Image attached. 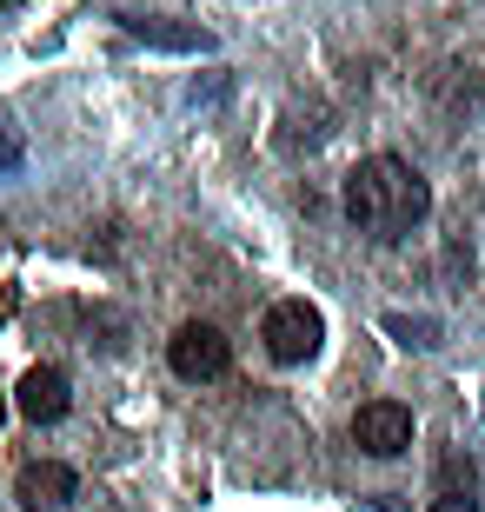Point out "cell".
<instances>
[{"label":"cell","instance_id":"6da1fadb","mask_svg":"<svg viewBox=\"0 0 485 512\" xmlns=\"http://www.w3.org/2000/svg\"><path fill=\"white\" fill-rule=\"evenodd\" d=\"M339 207H346V220H353L359 233H373V240H406L432 213V187L419 180V167L399 160V153H373V160H359V167L346 173Z\"/></svg>","mask_w":485,"mask_h":512},{"label":"cell","instance_id":"7a4b0ae2","mask_svg":"<svg viewBox=\"0 0 485 512\" xmlns=\"http://www.w3.org/2000/svg\"><path fill=\"white\" fill-rule=\"evenodd\" d=\"M260 340H266V353H273L280 366H299V360L319 353L326 320H319V306H306V300H273L266 320H260Z\"/></svg>","mask_w":485,"mask_h":512},{"label":"cell","instance_id":"3957f363","mask_svg":"<svg viewBox=\"0 0 485 512\" xmlns=\"http://www.w3.org/2000/svg\"><path fill=\"white\" fill-rule=\"evenodd\" d=\"M167 366L180 373V380H220L226 366H233V346H226V333L213 320H187L180 333L167 340Z\"/></svg>","mask_w":485,"mask_h":512},{"label":"cell","instance_id":"277c9868","mask_svg":"<svg viewBox=\"0 0 485 512\" xmlns=\"http://www.w3.org/2000/svg\"><path fill=\"white\" fill-rule=\"evenodd\" d=\"M353 446L366 459H399L412 446V406H399V399H366L353 413Z\"/></svg>","mask_w":485,"mask_h":512},{"label":"cell","instance_id":"5b68a950","mask_svg":"<svg viewBox=\"0 0 485 512\" xmlns=\"http://www.w3.org/2000/svg\"><path fill=\"white\" fill-rule=\"evenodd\" d=\"M74 493H80V479H74V466H60V459H34V466H20V479H14L20 512H60V506H74Z\"/></svg>","mask_w":485,"mask_h":512},{"label":"cell","instance_id":"8992f818","mask_svg":"<svg viewBox=\"0 0 485 512\" xmlns=\"http://www.w3.org/2000/svg\"><path fill=\"white\" fill-rule=\"evenodd\" d=\"M14 406H20V419L54 426V419H67V406H74V386H67V373H60V366H34V373L20 380Z\"/></svg>","mask_w":485,"mask_h":512},{"label":"cell","instance_id":"52a82bcc","mask_svg":"<svg viewBox=\"0 0 485 512\" xmlns=\"http://www.w3.org/2000/svg\"><path fill=\"white\" fill-rule=\"evenodd\" d=\"M426 512H479V499H472V466L459 453L439 459V486H432V506Z\"/></svg>","mask_w":485,"mask_h":512},{"label":"cell","instance_id":"ba28073f","mask_svg":"<svg viewBox=\"0 0 485 512\" xmlns=\"http://www.w3.org/2000/svg\"><path fill=\"white\" fill-rule=\"evenodd\" d=\"M133 27V34H147V40H160V47H213L206 34H193V27H160V20H133V14H120Z\"/></svg>","mask_w":485,"mask_h":512},{"label":"cell","instance_id":"9c48e42d","mask_svg":"<svg viewBox=\"0 0 485 512\" xmlns=\"http://www.w3.org/2000/svg\"><path fill=\"white\" fill-rule=\"evenodd\" d=\"M392 333H406V346H432V320H406V313H392Z\"/></svg>","mask_w":485,"mask_h":512},{"label":"cell","instance_id":"30bf717a","mask_svg":"<svg viewBox=\"0 0 485 512\" xmlns=\"http://www.w3.org/2000/svg\"><path fill=\"white\" fill-rule=\"evenodd\" d=\"M20 160V140H7V133H0V167H14Z\"/></svg>","mask_w":485,"mask_h":512},{"label":"cell","instance_id":"8fae6325","mask_svg":"<svg viewBox=\"0 0 485 512\" xmlns=\"http://www.w3.org/2000/svg\"><path fill=\"white\" fill-rule=\"evenodd\" d=\"M0 7H7V0H0Z\"/></svg>","mask_w":485,"mask_h":512}]
</instances>
